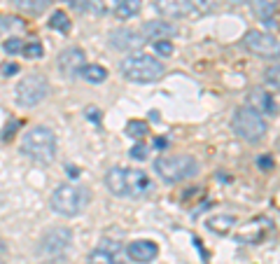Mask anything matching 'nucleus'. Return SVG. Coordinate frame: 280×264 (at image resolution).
I'll return each mask as SVG.
<instances>
[{
	"instance_id": "39",
	"label": "nucleus",
	"mask_w": 280,
	"mask_h": 264,
	"mask_svg": "<svg viewBox=\"0 0 280 264\" xmlns=\"http://www.w3.org/2000/svg\"><path fill=\"white\" fill-rule=\"evenodd\" d=\"M229 5H241V2H245V0H227Z\"/></svg>"
},
{
	"instance_id": "31",
	"label": "nucleus",
	"mask_w": 280,
	"mask_h": 264,
	"mask_svg": "<svg viewBox=\"0 0 280 264\" xmlns=\"http://www.w3.org/2000/svg\"><path fill=\"white\" fill-rule=\"evenodd\" d=\"M266 84L273 89H278V63H273L271 68L266 71Z\"/></svg>"
},
{
	"instance_id": "16",
	"label": "nucleus",
	"mask_w": 280,
	"mask_h": 264,
	"mask_svg": "<svg viewBox=\"0 0 280 264\" xmlns=\"http://www.w3.org/2000/svg\"><path fill=\"white\" fill-rule=\"evenodd\" d=\"M247 103H250V108L257 110L259 114H271V117L278 114L276 98H273L269 91H264V89H252V94L247 96Z\"/></svg>"
},
{
	"instance_id": "9",
	"label": "nucleus",
	"mask_w": 280,
	"mask_h": 264,
	"mask_svg": "<svg viewBox=\"0 0 280 264\" xmlns=\"http://www.w3.org/2000/svg\"><path fill=\"white\" fill-rule=\"evenodd\" d=\"M243 44L247 52L257 54L262 59H271V56H278V40L271 33H262V31H250L245 33Z\"/></svg>"
},
{
	"instance_id": "17",
	"label": "nucleus",
	"mask_w": 280,
	"mask_h": 264,
	"mask_svg": "<svg viewBox=\"0 0 280 264\" xmlns=\"http://www.w3.org/2000/svg\"><path fill=\"white\" fill-rule=\"evenodd\" d=\"M117 255H119V246L114 241H101V248H96L89 255L87 264H124Z\"/></svg>"
},
{
	"instance_id": "7",
	"label": "nucleus",
	"mask_w": 280,
	"mask_h": 264,
	"mask_svg": "<svg viewBox=\"0 0 280 264\" xmlns=\"http://www.w3.org/2000/svg\"><path fill=\"white\" fill-rule=\"evenodd\" d=\"M70 243H72V231L68 227H54L40 238L37 255L44 262H56V260H61L68 253Z\"/></svg>"
},
{
	"instance_id": "21",
	"label": "nucleus",
	"mask_w": 280,
	"mask_h": 264,
	"mask_svg": "<svg viewBox=\"0 0 280 264\" xmlns=\"http://www.w3.org/2000/svg\"><path fill=\"white\" fill-rule=\"evenodd\" d=\"M47 2L49 0H12V5L19 12H26V14H42L47 9Z\"/></svg>"
},
{
	"instance_id": "27",
	"label": "nucleus",
	"mask_w": 280,
	"mask_h": 264,
	"mask_svg": "<svg viewBox=\"0 0 280 264\" xmlns=\"http://www.w3.org/2000/svg\"><path fill=\"white\" fill-rule=\"evenodd\" d=\"M21 52L26 54V59H40V56L44 54V49H42V44L40 42H28V44L21 47Z\"/></svg>"
},
{
	"instance_id": "18",
	"label": "nucleus",
	"mask_w": 280,
	"mask_h": 264,
	"mask_svg": "<svg viewBox=\"0 0 280 264\" xmlns=\"http://www.w3.org/2000/svg\"><path fill=\"white\" fill-rule=\"evenodd\" d=\"M119 5V0H72V7L75 9H87V12H94V14H110L114 12Z\"/></svg>"
},
{
	"instance_id": "4",
	"label": "nucleus",
	"mask_w": 280,
	"mask_h": 264,
	"mask_svg": "<svg viewBox=\"0 0 280 264\" xmlns=\"http://www.w3.org/2000/svg\"><path fill=\"white\" fill-rule=\"evenodd\" d=\"M91 201V192L87 187L79 185H61L56 187L49 196V206L56 215H63V218H75L84 211Z\"/></svg>"
},
{
	"instance_id": "1",
	"label": "nucleus",
	"mask_w": 280,
	"mask_h": 264,
	"mask_svg": "<svg viewBox=\"0 0 280 264\" xmlns=\"http://www.w3.org/2000/svg\"><path fill=\"white\" fill-rule=\"evenodd\" d=\"M105 187L114 196H129V199H140L152 189V180L145 171L140 168H119L112 166L105 173Z\"/></svg>"
},
{
	"instance_id": "36",
	"label": "nucleus",
	"mask_w": 280,
	"mask_h": 264,
	"mask_svg": "<svg viewBox=\"0 0 280 264\" xmlns=\"http://www.w3.org/2000/svg\"><path fill=\"white\" fill-rule=\"evenodd\" d=\"M17 126H19V122L7 124V126H5V133H2V138H5V141H7V138H12V136H14V131H17Z\"/></svg>"
},
{
	"instance_id": "26",
	"label": "nucleus",
	"mask_w": 280,
	"mask_h": 264,
	"mask_svg": "<svg viewBox=\"0 0 280 264\" xmlns=\"http://www.w3.org/2000/svg\"><path fill=\"white\" fill-rule=\"evenodd\" d=\"M219 2H222V0H192V5L199 9L201 14H210V12H215V9L219 7Z\"/></svg>"
},
{
	"instance_id": "28",
	"label": "nucleus",
	"mask_w": 280,
	"mask_h": 264,
	"mask_svg": "<svg viewBox=\"0 0 280 264\" xmlns=\"http://www.w3.org/2000/svg\"><path fill=\"white\" fill-rule=\"evenodd\" d=\"M21 47H24V42H21L19 38H9V40L2 42V49H5V54H9V56L19 54V52H21Z\"/></svg>"
},
{
	"instance_id": "37",
	"label": "nucleus",
	"mask_w": 280,
	"mask_h": 264,
	"mask_svg": "<svg viewBox=\"0 0 280 264\" xmlns=\"http://www.w3.org/2000/svg\"><path fill=\"white\" fill-rule=\"evenodd\" d=\"M68 176H70V178H77V176H79L77 166H68Z\"/></svg>"
},
{
	"instance_id": "5",
	"label": "nucleus",
	"mask_w": 280,
	"mask_h": 264,
	"mask_svg": "<svg viewBox=\"0 0 280 264\" xmlns=\"http://www.w3.org/2000/svg\"><path fill=\"white\" fill-rule=\"evenodd\" d=\"M154 171L166 183H182L199 173V161L189 154H168L154 161Z\"/></svg>"
},
{
	"instance_id": "2",
	"label": "nucleus",
	"mask_w": 280,
	"mask_h": 264,
	"mask_svg": "<svg viewBox=\"0 0 280 264\" xmlns=\"http://www.w3.org/2000/svg\"><path fill=\"white\" fill-rule=\"evenodd\" d=\"M21 152L35 164H52L56 159V136L47 126H33L21 138Z\"/></svg>"
},
{
	"instance_id": "35",
	"label": "nucleus",
	"mask_w": 280,
	"mask_h": 264,
	"mask_svg": "<svg viewBox=\"0 0 280 264\" xmlns=\"http://www.w3.org/2000/svg\"><path fill=\"white\" fill-rule=\"evenodd\" d=\"M87 119H91L94 124H98V122H101V110H98V108H89V110H87Z\"/></svg>"
},
{
	"instance_id": "13",
	"label": "nucleus",
	"mask_w": 280,
	"mask_h": 264,
	"mask_svg": "<svg viewBox=\"0 0 280 264\" xmlns=\"http://www.w3.org/2000/svg\"><path fill=\"white\" fill-rule=\"evenodd\" d=\"M140 33L145 38V42H157V40H168V38L177 36V26H173L166 19H157V21H147L142 24Z\"/></svg>"
},
{
	"instance_id": "20",
	"label": "nucleus",
	"mask_w": 280,
	"mask_h": 264,
	"mask_svg": "<svg viewBox=\"0 0 280 264\" xmlns=\"http://www.w3.org/2000/svg\"><path fill=\"white\" fill-rule=\"evenodd\" d=\"M234 225H236V218H234V215H215V218L208 220V229L215 231V234H219V236L229 234V231L234 229Z\"/></svg>"
},
{
	"instance_id": "15",
	"label": "nucleus",
	"mask_w": 280,
	"mask_h": 264,
	"mask_svg": "<svg viewBox=\"0 0 280 264\" xmlns=\"http://www.w3.org/2000/svg\"><path fill=\"white\" fill-rule=\"evenodd\" d=\"M154 9L166 19H180L187 17L194 9L192 0H154Z\"/></svg>"
},
{
	"instance_id": "29",
	"label": "nucleus",
	"mask_w": 280,
	"mask_h": 264,
	"mask_svg": "<svg viewBox=\"0 0 280 264\" xmlns=\"http://www.w3.org/2000/svg\"><path fill=\"white\" fill-rule=\"evenodd\" d=\"M9 28H24V21L17 17H0V31H9Z\"/></svg>"
},
{
	"instance_id": "41",
	"label": "nucleus",
	"mask_w": 280,
	"mask_h": 264,
	"mask_svg": "<svg viewBox=\"0 0 280 264\" xmlns=\"http://www.w3.org/2000/svg\"><path fill=\"white\" fill-rule=\"evenodd\" d=\"M0 264H5V262H2V260H0Z\"/></svg>"
},
{
	"instance_id": "30",
	"label": "nucleus",
	"mask_w": 280,
	"mask_h": 264,
	"mask_svg": "<svg viewBox=\"0 0 280 264\" xmlns=\"http://www.w3.org/2000/svg\"><path fill=\"white\" fill-rule=\"evenodd\" d=\"M152 44H154V52L159 56H171L173 54V44L168 42V40H157V42H152Z\"/></svg>"
},
{
	"instance_id": "6",
	"label": "nucleus",
	"mask_w": 280,
	"mask_h": 264,
	"mask_svg": "<svg viewBox=\"0 0 280 264\" xmlns=\"http://www.w3.org/2000/svg\"><path fill=\"white\" fill-rule=\"evenodd\" d=\"M231 126H234V133H236L238 138H243L245 143H259L266 136V131H269L264 114H259L250 106L238 108L236 113H234Z\"/></svg>"
},
{
	"instance_id": "19",
	"label": "nucleus",
	"mask_w": 280,
	"mask_h": 264,
	"mask_svg": "<svg viewBox=\"0 0 280 264\" xmlns=\"http://www.w3.org/2000/svg\"><path fill=\"white\" fill-rule=\"evenodd\" d=\"M250 7H252L254 17L259 21H276L278 14V0H250Z\"/></svg>"
},
{
	"instance_id": "25",
	"label": "nucleus",
	"mask_w": 280,
	"mask_h": 264,
	"mask_svg": "<svg viewBox=\"0 0 280 264\" xmlns=\"http://www.w3.org/2000/svg\"><path fill=\"white\" fill-rule=\"evenodd\" d=\"M126 136H131V138H142V136H147V122H140V119H131V122L126 124Z\"/></svg>"
},
{
	"instance_id": "12",
	"label": "nucleus",
	"mask_w": 280,
	"mask_h": 264,
	"mask_svg": "<svg viewBox=\"0 0 280 264\" xmlns=\"http://www.w3.org/2000/svg\"><path fill=\"white\" fill-rule=\"evenodd\" d=\"M110 44L119 52H136L145 44V38L140 31H133V28H114L110 33Z\"/></svg>"
},
{
	"instance_id": "40",
	"label": "nucleus",
	"mask_w": 280,
	"mask_h": 264,
	"mask_svg": "<svg viewBox=\"0 0 280 264\" xmlns=\"http://www.w3.org/2000/svg\"><path fill=\"white\" fill-rule=\"evenodd\" d=\"M0 250H5V246H2V243H0Z\"/></svg>"
},
{
	"instance_id": "10",
	"label": "nucleus",
	"mask_w": 280,
	"mask_h": 264,
	"mask_svg": "<svg viewBox=\"0 0 280 264\" xmlns=\"http://www.w3.org/2000/svg\"><path fill=\"white\" fill-rule=\"evenodd\" d=\"M271 229H273V222L269 218L259 215V218H254V220H250L247 225H243L238 229L234 234V238L238 243H243V246H254V243H262Z\"/></svg>"
},
{
	"instance_id": "14",
	"label": "nucleus",
	"mask_w": 280,
	"mask_h": 264,
	"mask_svg": "<svg viewBox=\"0 0 280 264\" xmlns=\"http://www.w3.org/2000/svg\"><path fill=\"white\" fill-rule=\"evenodd\" d=\"M126 255L131 262H138V264H149L154 262L159 255V246L152 243L147 238H140V241H131L129 248H126Z\"/></svg>"
},
{
	"instance_id": "3",
	"label": "nucleus",
	"mask_w": 280,
	"mask_h": 264,
	"mask_svg": "<svg viewBox=\"0 0 280 264\" xmlns=\"http://www.w3.org/2000/svg\"><path fill=\"white\" fill-rule=\"evenodd\" d=\"M119 73L129 82H138V84H147V82H157L159 77H164V63L159 61L157 56H149V54L136 52L131 56H126L119 63Z\"/></svg>"
},
{
	"instance_id": "33",
	"label": "nucleus",
	"mask_w": 280,
	"mask_h": 264,
	"mask_svg": "<svg viewBox=\"0 0 280 264\" xmlns=\"http://www.w3.org/2000/svg\"><path fill=\"white\" fill-rule=\"evenodd\" d=\"M257 166L262 168V171H271V168H273V159H271V154H264V157L257 159Z\"/></svg>"
},
{
	"instance_id": "24",
	"label": "nucleus",
	"mask_w": 280,
	"mask_h": 264,
	"mask_svg": "<svg viewBox=\"0 0 280 264\" xmlns=\"http://www.w3.org/2000/svg\"><path fill=\"white\" fill-rule=\"evenodd\" d=\"M49 28H54V31H59V33H63V36H66V33L70 31L68 14H66V12H61V9H59V12H54L52 19H49Z\"/></svg>"
},
{
	"instance_id": "34",
	"label": "nucleus",
	"mask_w": 280,
	"mask_h": 264,
	"mask_svg": "<svg viewBox=\"0 0 280 264\" xmlns=\"http://www.w3.org/2000/svg\"><path fill=\"white\" fill-rule=\"evenodd\" d=\"M0 73H2L5 77H9V75L19 73V66H17V63H2V66H0Z\"/></svg>"
},
{
	"instance_id": "23",
	"label": "nucleus",
	"mask_w": 280,
	"mask_h": 264,
	"mask_svg": "<svg viewBox=\"0 0 280 264\" xmlns=\"http://www.w3.org/2000/svg\"><path fill=\"white\" fill-rule=\"evenodd\" d=\"M140 9H142V0H119V5H117V17L119 19H131L136 17Z\"/></svg>"
},
{
	"instance_id": "22",
	"label": "nucleus",
	"mask_w": 280,
	"mask_h": 264,
	"mask_svg": "<svg viewBox=\"0 0 280 264\" xmlns=\"http://www.w3.org/2000/svg\"><path fill=\"white\" fill-rule=\"evenodd\" d=\"M79 77H84L87 82H91V84H101V82H105V79H107V71H105L103 66L91 63V66H84V68H82Z\"/></svg>"
},
{
	"instance_id": "8",
	"label": "nucleus",
	"mask_w": 280,
	"mask_h": 264,
	"mask_svg": "<svg viewBox=\"0 0 280 264\" xmlns=\"http://www.w3.org/2000/svg\"><path fill=\"white\" fill-rule=\"evenodd\" d=\"M49 94V82L44 75L40 73H33V75H26L14 89V101H17L21 108H33L37 103H42Z\"/></svg>"
},
{
	"instance_id": "32",
	"label": "nucleus",
	"mask_w": 280,
	"mask_h": 264,
	"mask_svg": "<svg viewBox=\"0 0 280 264\" xmlns=\"http://www.w3.org/2000/svg\"><path fill=\"white\" fill-rule=\"evenodd\" d=\"M129 154H131V159H140V161H142V159H147V148H145L142 143H138L136 148H131Z\"/></svg>"
},
{
	"instance_id": "38",
	"label": "nucleus",
	"mask_w": 280,
	"mask_h": 264,
	"mask_svg": "<svg viewBox=\"0 0 280 264\" xmlns=\"http://www.w3.org/2000/svg\"><path fill=\"white\" fill-rule=\"evenodd\" d=\"M154 148H166V141H164V138H157V141H154Z\"/></svg>"
},
{
	"instance_id": "11",
	"label": "nucleus",
	"mask_w": 280,
	"mask_h": 264,
	"mask_svg": "<svg viewBox=\"0 0 280 264\" xmlns=\"http://www.w3.org/2000/svg\"><path fill=\"white\" fill-rule=\"evenodd\" d=\"M84 52L79 49V47H68V49H63L61 54H59V71H61L63 77L68 79H75L79 77V73H82V68L87 66L84 63Z\"/></svg>"
}]
</instances>
